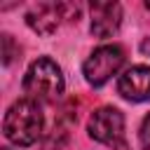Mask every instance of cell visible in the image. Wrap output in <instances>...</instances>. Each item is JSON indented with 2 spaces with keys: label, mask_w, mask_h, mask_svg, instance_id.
<instances>
[{
  "label": "cell",
  "mask_w": 150,
  "mask_h": 150,
  "mask_svg": "<svg viewBox=\"0 0 150 150\" xmlns=\"http://www.w3.org/2000/svg\"><path fill=\"white\" fill-rule=\"evenodd\" d=\"M122 66H124V49L120 45H101L89 54V59L82 66V73L87 84L103 87L112 75L120 73Z\"/></svg>",
  "instance_id": "277c9868"
},
{
  "label": "cell",
  "mask_w": 150,
  "mask_h": 150,
  "mask_svg": "<svg viewBox=\"0 0 150 150\" xmlns=\"http://www.w3.org/2000/svg\"><path fill=\"white\" fill-rule=\"evenodd\" d=\"M63 87H66L63 73H61L59 63L52 61L49 56L35 59L23 75V94H26V98H33L38 103L59 101L63 94Z\"/></svg>",
  "instance_id": "7a4b0ae2"
},
{
  "label": "cell",
  "mask_w": 150,
  "mask_h": 150,
  "mask_svg": "<svg viewBox=\"0 0 150 150\" xmlns=\"http://www.w3.org/2000/svg\"><path fill=\"white\" fill-rule=\"evenodd\" d=\"M63 12H66V5H54V2H40L35 5L28 14H26V23L40 33V35H52L61 19H63Z\"/></svg>",
  "instance_id": "52a82bcc"
},
{
  "label": "cell",
  "mask_w": 150,
  "mask_h": 150,
  "mask_svg": "<svg viewBox=\"0 0 150 150\" xmlns=\"http://www.w3.org/2000/svg\"><path fill=\"white\" fill-rule=\"evenodd\" d=\"M117 91L127 101L141 103L150 101V68L148 66H131L117 77Z\"/></svg>",
  "instance_id": "5b68a950"
},
{
  "label": "cell",
  "mask_w": 150,
  "mask_h": 150,
  "mask_svg": "<svg viewBox=\"0 0 150 150\" xmlns=\"http://www.w3.org/2000/svg\"><path fill=\"white\" fill-rule=\"evenodd\" d=\"M141 54H145V56H150V38H145V40L141 42Z\"/></svg>",
  "instance_id": "30bf717a"
},
{
  "label": "cell",
  "mask_w": 150,
  "mask_h": 150,
  "mask_svg": "<svg viewBox=\"0 0 150 150\" xmlns=\"http://www.w3.org/2000/svg\"><path fill=\"white\" fill-rule=\"evenodd\" d=\"M2 150H9V148H2Z\"/></svg>",
  "instance_id": "7c38bea8"
},
{
  "label": "cell",
  "mask_w": 150,
  "mask_h": 150,
  "mask_svg": "<svg viewBox=\"0 0 150 150\" xmlns=\"http://www.w3.org/2000/svg\"><path fill=\"white\" fill-rule=\"evenodd\" d=\"M87 131L94 141L110 145V148H120L127 150V134H124V115L117 108L103 105L98 110L91 112L89 122H87Z\"/></svg>",
  "instance_id": "3957f363"
},
{
  "label": "cell",
  "mask_w": 150,
  "mask_h": 150,
  "mask_svg": "<svg viewBox=\"0 0 150 150\" xmlns=\"http://www.w3.org/2000/svg\"><path fill=\"white\" fill-rule=\"evenodd\" d=\"M42 129H45V115L38 101L19 98L7 108L2 120V134L9 143L19 148L33 145L42 138Z\"/></svg>",
  "instance_id": "6da1fadb"
},
{
  "label": "cell",
  "mask_w": 150,
  "mask_h": 150,
  "mask_svg": "<svg viewBox=\"0 0 150 150\" xmlns=\"http://www.w3.org/2000/svg\"><path fill=\"white\" fill-rule=\"evenodd\" d=\"M148 9H150V2H148Z\"/></svg>",
  "instance_id": "8fae6325"
},
{
  "label": "cell",
  "mask_w": 150,
  "mask_h": 150,
  "mask_svg": "<svg viewBox=\"0 0 150 150\" xmlns=\"http://www.w3.org/2000/svg\"><path fill=\"white\" fill-rule=\"evenodd\" d=\"M138 141H141V148H143V150H150V112L145 115V120H143V124H141Z\"/></svg>",
  "instance_id": "ba28073f"
},
{
  "label": "cell",
  "mask_w": 150,
  "mask_h": 150,
  "mask_svg": "<svg viewBox=\"0 0 150 150\" xmlns=\"http://www.w3.org/2000/svg\"><path fill=\"white\" fill-rule=\"evenodd\" d=\"M122 26V7L117 2H94L91 5V33L96 38H110Z\"/></svg>",
  "instance_id": "8992f818"
},
{
  "label": "cell",
  "mask_w": 150,
  "mask_h": 150,
  "mask_svg": "<svg viewBox=\"0 0 150 150\" xmlns=\"http://www.w3.org/2000/svg\"><path fill=\"white\" fill-rule=\"evenodd\" d=\"M2 45H5V59H2V61H5V66H7V63L12 61V47H9V45H12V38L5 35V38H2Z\"/></svg>",
  "instance_id": "9c48e42d"
}]
</instances>
